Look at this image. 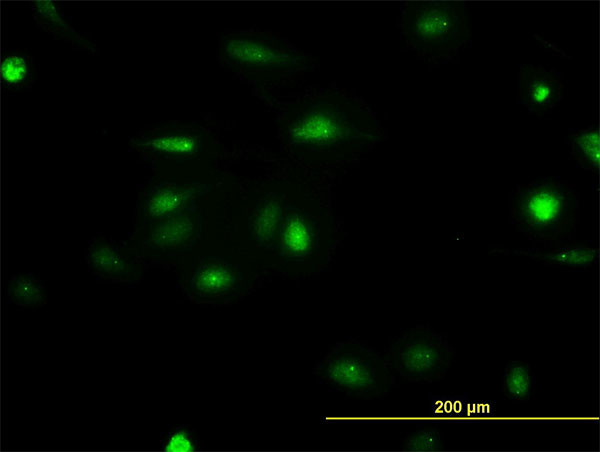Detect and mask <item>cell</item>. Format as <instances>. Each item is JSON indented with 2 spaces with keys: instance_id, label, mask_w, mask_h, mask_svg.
Segmentation results:
<instances>
[{
  "instance_id": "cell-1",
  "label": "cell",
  "mask_w": 600,
  "mask_h": 452,
  "mask_svg": "<svg viewBox=\"0 0 600 452\" xmlns=\"http://www.w3.org/2000/svg\"><path fill=\"white\" fill-rule=\"evenodd\" d=\"M279 132L293 156L320 165L357 157L382 138L372 110L340 92H319L291 104L280 115Z\"/></svg>"
},
{
  "instance_id": "cell-2",
  "label": "cell",
  "mask_w": 600,
  "mask_h": 452,
  "mask_svg": "<svg viewBox=\"0 0 600 452\" xmlns=\"http://www.w3.org/2000/svg\"><path fill=\"white\" fill-rule=\"evenodd\" d=\"M508 211L510 222L534 246H556L575 240L580 198L567 181L540 177L510 192Z\"/></svg>"
},
{
  "instance_id": "cell-3",
  "label": "cell",
  "mask_w": 600,
  "mask_h": 452,
  "mask_svg": "<svg viewBox=\"0 0 600 452\" xmlns=\"http://www.w3.org/2000/svg\"><path fill=\"white\" fill-rule=\"evenodd\" d=\"M398 28L407 49L432 67L458 59L471 43V18L464 1H409Z\"/></svg>"
},
{
  "instance_id": "cell-4",
  "label": "cell",
  "mask_w": 600,
  "mask_h": 452,
  "mask_svg": "<svg viewBox=\"0 0 600 452\" xmlns=\"http://www.w3.org/2000/svg\"><path fill=\"white\" fill-rule=\"evenodd\" d=\"M312 199L290 192L270 266L293 276L318 273L328 263L336 238L326 212Z\"/></svg>"
},
{
  "instance_id": "cell-5",
  "label": "cell",
  "mask_w": 600,
  "mask_h": 452,
  "mask_svg": "<svg viewBox=\"0 0 600 452\" xmlns=\"http://www.w3.org/2000/svg\"><path fill=\"white\" fill-rule=\"evenodd\" d=\"M220 58L244 79L261 84L293 81L313 66V58L289 41L252 29L226 34L220 42Z\"/></svg>"
},
{
  "instance_id": "cell-6",
  "label": "cell",
  "mask_w": 600,
  "mask_h": 452,
  "mask_svg": "<svg viewBox=\"0 0 600 452\" xmlns=\"http://www.w3.org/2000/svg\"><path fill=\"white\" fill-rule=\"evenodd\" d=\"M317 380L349 397L383 399L396 385V374L385 355L358 338L337 342L313 368Z\"/></svg>"
},
{
  "instance_id": "cell-7",
  "label": "cell",
  "mask_w": 600,
  "mask_h": 452,
  "mask_svg": "<svg viewBox=\"0 0 600 452\" xmlns=\"http://www.w3.org/2000/svg\"><path fill=\"white\" fill-rule=\"evenodd\" d=\"M455 354L446 336L424 323L391 339L384 355L400 378L409 383L431 384L446 377Z\"/></svg>"
},
{
  "instance_id": "cell-8",
  "label": "cell",
  "mask_w": 600,
  "mask_h": 452,
  "mask_svg": "<svg viewBox=\"0 0 600 452\" xmlns=\"http://www.w3.org/2000/svg\"><path fill=\"white\" fill-rule=\"evenodd\" d=\"M246 259L198 257L183 281L184 294L195 303L207 305H225L242 298L255 282Z\"/></svg>"
},
{
  "instance_id": "cell-9",
  "label": "cell",
  "mask_w": 600,
  "mask_h": 452,
  "mask_svg": "<svg viewBox=\"0 0 600 452\" xmlns=\"http://www.w3.org/2000/svg\"><path fill=\"white\" fill-rule=\"evenodd\" d=\"M288 195L287 187H271L245 211L242 237L245 253L250 257L270 265Z\"/></svg>"
},
{
  "instance_id": "cell-10",
  "label": "cell",
  "mask_w": 600,
  "mask_h": 452,
  "mask_svg": "<svg viewBox=\"0 0 600 452\" xmlns=\"http://www.w3.org/2000/svg\"><path fill=\"white\" fill-rule=\"evenodd\" d=\"M516 90L517 102L529 114L543 117L564 99V77L553 67L524 64L517 74Z\"/></svg>"
},
{
  "instance_id": "cell-11",
  "label": "cell",
  "mask_w": 600,
  "mask_h": 452,
  "mask_svg": "<svg viewBox=\"0 0 600 452\" xmlns=\"http://www.w3.org/2000/svg\"><path fill=\"white\" fill-rule=\"evenodd\" d=\"M85 261L92 275L107 283H137L144 269L140 256L106 237L89 242Z\"/></svg>"
},
{
  "instance_id": "cell-12",
  "label": "cell",
  "mask_w": 600,
  "mask_h": 452,
  "mask_svg": "<svg viewBox=\"0 0 600 452\" xmlns=\"http://www.w3.org/2000/svg\"><path fill=\"white\" fill-rule=\"evenodd\" d=\"M489 252L498 255L525 256L545 266L578 271L595 266L598 260V249L592 242L573 241L556 246L528 248L493 246Z\"/></svg>"
},
{
  "instance_id": "cell-13",
  "label": "cell",
  "mask_w": 600,
  "mask_h": 452,
  "mask_svg": "<svg viewBox=\"0 0 600 452\" xmlns=\"http://www.w3.org/2000/svg\"><path fill=\"white\" fill-rule=\"evenodd\" d=\"M201 234L199 217L192 212L182 211L157 219L143 239V245L161 253L191 250Z\"/></svg>"
},
{
  "instance_id": "cell-14",
  "label": "cell",
  "mask_w": 600,
  "mask_h": 452,
  "mask_svg": "<svg viewBox=\"0 0 600 452\" xmlns=\"http://www.w3.org/2000/svg\"><path fill=\"white\" fill-rule=\"evenodd\" d=\"M137 145L154 154L172 157L196 156L204 146L202 136L192 130L173 131L143 138Z\"/></svg>"
},
{
  "instance_id": "cell-15",
  "label": "cell",
  "mask_w": 600,
  "mask_h": 452,
  "mask_svg": "<svg viewBox=\"0 0 600 452\" xmlns=\"http://www.w3.org/2000/svg\"><path fill=\"white\" fill-rule=\"evenodd\" d=\"M197 194L193 185L161 186L149 194L144 211L150 219H160L182 211Z\"/></svg>"
},
{
  "instance_id": "cell-16",
  "label": "cell",
  "mask_w": 600,
  "mask_h": 452,
  "mask_svg": "<svg viewBox=\"0 0 600 452\" xmlns=\"http://www.w3.org/2000/svg\"><path fill=\"white\" fill-rule=\"evenodd\" d=\"M566 144L570 158L579 168L592 173L598 172L600 139L596 125L573 129L566 136Z\"/></svg>"
},
{
  "instance_id": "cell-17",
  "label": "cell",
  "mask_w": 600,
  "mask_h": 452,
  "mask_svg": "<svg viewBox=\"0 0 600 452\" xmlns=\"http://www.w3.org/2000/svg\"><path fill=\"white\" fill-rule=\"evenodd\" d=\"M501 391L506 399L514 403L531 400L534 393V376L528 361H511L506 365L501 380Z\"/></svg>"
},
{
  "instance_id": "cell-18",
  "label": "cell",
  "mask_w": 600,
  "mask_h": 452,
  "mask_svg": "<svg viewBox=\"0 0 600 452\" xmlns=\"http://www.w3.org/2000/svg\"><path fill=\"white\" fill-rule=\"evenodd\" d=\"M8 301L24 308L42 307L47 302V292L44 283L35 275L16 274L8 281Z\"/></svg>"
},
{
  "instance_id": "cell-19",
  "label": "cell",
  "mask_w": 600,
  "mask_h": 452,
  "mask_svg": "<svg viewBox=\"0 0 600 452\" xmlns=\"http://www.w3.org/2000/svg\"><path fill=\"white\" fill-rule=\"evenodd\" d=\"M441 433L436 428H423L408 434L403 442L405 451H440L443 449Z\"/></svg>"
},
{
  "instance_id": "cell-20",
  "label": "cell",
  "mask_w": 600,
  "mask_h": 452,
  "mask_svg": "<svg viewBox=\"0 0 600 452\" xmlns=\"http://www.w3.org/2000/svg\"><path fill=\"white\" fill-rule=\"evenodd\" d=\"M161 448L168 452H190L198 448V441L191 428L180 426L173 428L165 435L161 440Z\"/></svg>"
},
{
  "instance_id": "cell-21",
  "label": "cell",
  "mask_w": 600,
  "mask_h": 452,
  "mask_svg": "<svg viewBox=\"0 0 600 452\" xmlns=\"http://www.w3.org/2000/svg\"><path fill=\"white\" fill-rule=\"evenodd\" d=\"M29 75V64L18 54L7 55L1 63V77L5 84L16 86L25 82Z\"/></svg>"
}]
</instances>
